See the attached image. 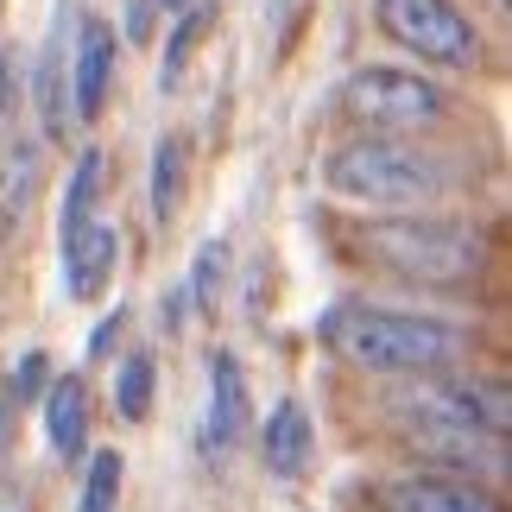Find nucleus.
<instances>
[{
  "mask_svg": "<svg viewBox=\"0 0 512 512\" xmlns=\"http://www.w3.org/2000/svg\"><path fill=\"white\" fill-rule=\"evenodd\" d=\"M323 190L361 209H430L462 190L456 159L424 152L399 133H354L336 152H323Z\"/></svg>",
  "mask_w": 512,
  "mask_h": 512,
  "instance_id": "nucleus-1",
  "label": "nucleus"
},
{
  "mask_svg": "<svg viewBox=\"0 0 512 512\" xmlns=\"http://www.w3.org/2000/svg\"><path fill=\"white\" fill-rule=\"evenodd\" d=\"M361 253L405 285L462 291L487 272L494 241H487L475 222H449V215H424V209H392V215H373L361 228Z\"/></svg>",
  "mask_w": 512,
  "mask_h": 512,
  "instance_id": "nucleus-2",
  "label": "nucleus"
},
{
  "mask_svg": "<svg viewBox=\"0 0 512 512\" xmlns=\"http://www.w3.org/2000/svg\"><path fill=\"white\" fill-rule=\"evenodd\" d=\"M323 342L367 373H411V380L449 373L468 354V336L456 323L418 317V310H386V304H336L323 317Z\"/></svg>",
  "mask_w": 512,
  "mask_h": 512,
  "instance_id": "nucleus-3",
  "label": "nucleus"
},
{
  "mask_svg": "<svg viewBox=\"0 0 512 512\" xmlns=\"http://www.w3.org/2000/svg\"><path fill=\"white\" fill-rule=\"evenodd\" d=\"M342 114L367 133H424L449 121V95L430 76L392 70V64H367L342 83Z\"/></svg>",
  "mask_w": 512,
  "mask_h": 512,
  "instance_id": "nucleus-4",
  "label": "nucleus"
},
{
  "mask_svg": "<svg viewBox=\"0 0 512 512\" xmlns=\"http://www.w3.org/2000/svg\"><path fill=\"white\" fill-rule=\"evenodd\" d=\"M373 19L399 51L424 57L443 70H475L481 64V32L456 0H373Z\"/></svg>",
  "mask_w": 512,
  "mask_h": 512,
  "instance_id": "nucleus-5",
  "label": "nucleus"
},
{
  "mask_svg": "<svg viewBox=\"0 0 512 512\" xmlns=\"http://www.w3.org/2000/svg\"><path fill=\"white\" fill-rule=\"evenodd\" d=\"M380 512H506L494 487H481L475 475H405V481H380L373 487Z\"/></svg>",
  "mask_w": 512,
  "mask_h": 512,
  "instance_id": "nucleus-6",
  "label": "nucleus"
},
{
  "mask_svg": "<svg viewBox=\"0 0 512 512\" xmlns=\"http://www.w3.org/2000/svg\"><path fill=\"white\" fill-rule=\"evenodd\" d=\"M108 83H114V26L83 19L76 51H70V114H76V121H102Z\"/></svg>",
  "mask_w": 512,
  "mask_h": 512,
  "instance_id": "nucleus-7",
  "label": "nucleus"
},
{
  "mask_svg": "<svg viewBox=\"0 0 512 512\" xmlns=\"http://www.w3.org/2000/svg\"><path fill=\"white\" fill-rule=\"evenodd\" d=\"M253 424V405H247V380H241V361L234 354H215L209 361V418H203V449L209 456H234Z\"/></svg>",
  "mask_w": 512,
  "mask_h": 512,
  "instance_id": "nucleus-8",
  "label": "nucleus"
},
{
  "mask_svg": "<svg viewBox=\"0 0 512 512\" xmlns=\"http://www.w3.org/2000/svg\"><path fill=\"white\" fill-rule=\"evenodd\" d=\"M45 190V146L38 140H0V241H13L38 209Z\"/></svg>",
  "mask_w": 512,
  "mask_h": 512,
  "instance_id": "nucleus-9",
  "label": "nucleus"
},
{
  "mask_svg": "<svg viewBox=\"0 0 512 512\" xmlns=\"http://www.w3.org/2000/svg\"><path fill=\"white\" fill-rule=\"evenodd\" d=\"M114 253H121V234H114L102 215L95 222H83L64 241V291L76 304H89V298H102V285H108V272H114Z\"/></svg>",
  "mask_w": 512,
  "mask_h": 512,
  "instance_id": "nucleus-10",
  "label": "nucleus"
},
{
  "mask_svg": "<svg viewBox=\"0 0 512 512\" xmlns=\"http://www.w3.org/2000/svg\"><path fill=\"white\" fill-rule=\"evenodd\" d=\"M32 95H38V121H45V133L57 140V133L70 127V26H64V13H57V26L45 32Z\"/></svg>",
  "mask_w": 512,
  "mask_h": 512,
  "instance_id": "nucleus-11",
  "label": "nucleus"
},
{
  "mask_svg": "<svg viewBox=\"0 0 512 512\" xmlns=\"http://www.w3.org/2000/svg\"><path fill=\"white\" fill-rule=\"evenodd\" d=\"M266 468L279 481H298L304 468H310V411L298 399H279L272 405V424H266Z\"/></svg>",
  "mask_w": 512,
  "mask_h": 512,
  "instance_id": "nucleus-12",
  "label": "nucleus"
},
{
  "mask_svg": "<svg viewBox=\"0 0 512 512\" xmlns=\"http://www.w3.org/2000/svg\"><path fill=\"white\" fill-rule=\"evenodd\" d=\"M45 437H51V449L57 456H83V443H89V386L76 380H57L51 386V399H45Z\"/></svg>",
  "mask_w": 512,
  "mask_h": 512,
  "instance_id": "nucleus-13",
  "label": "nucleus"
},
{
  "mask_svg": "<svg viewBox=\"0 0 512 512\" xmlns=\"http://www.w3.org/2000/svg\"><path fill=\"white\" fill-rule=\"evenodd\" d=\"M209 26H215V7H209V0H190V7H177V19H171V45H165V64H159V83H165V89L184 83V70H190V57L203 51Z\"/></svg>",
  "mask_w": 512,
  "mask_h": 512,
  "instance_id": "nucleus-14",
  "label": "nucleus"
},
{
  "mask_svg": "<svg viewBox=\"0 0 512 512\" xmlns=\"http://www.w3.org/2000/svg\"><path fill=\"white\" fill-rule=\"evenodd\" d=\"M184 177H190V146L177 140V133H165V140L152 146V215H159V222H171L177 203H184Z\"/></svg>",
  "mask_w": 512,
  "mask_h": 512,
  "instance_id": "nucleus-15",
  "label": "nucleus"
},
{
  "mask_svg": "<svg viewBox=\"0 0 512 512\" xmlns=\"http://www.w3.org/2000/svg\"><path fill=\"white\" fill-rule=\"evenodd\" d=\"M102 177H108V159L102 152H83L70 171V196H64V241L83 222H95V203H102Z\"/></svg>",
  "mask_w": 512,
  "mask_h": 512,
  "instance_id": "nucleus-16",
  "label": "nucleus"
},
{
  "mask_svg": "<svg viewBox=\"0 0 512 512\" xmlns=\"http://www.w3.org/2000/svg\"><path fill=\"white\" fill-rule=\"evenodd\" d=\"M114 411L127 424H140L152 411V354H127L121 361V380H114Z\"/></svg>",
  "mask_w": 512,
  "mask_h": 512,
  "instance_id": "nucleus-17",
  "label": "nucleus"
},
{
  "mask_svg": "<svg viewBox=\"0 0 512 512\" xmlns=\"http://www.w3.org/2000/svg\"><path fill=\"white\" fill-rule=\"evenodd\" d=\"M121 475H127L121 449H95V462H89V481H83V500H76V512H108L114 500H121Z\"/></svg>",
  "mask_w": 512,
  "mask_h": 512,
  "instance_id": "nucleus-18",
  "label": "nucleus"
},
{
  "mask_svg": "<svg viewBox=\"0 0 512 512\" xmlns=\"http://www.w3.org/2000/svg\"><path fill=\"white\" fill-rule=\"evenodd\" d=\"M222 279H228V241H209L203 253H196V272H190L196 310H215V304H222Z\"/></svg>",
  "mask_w": 512,
  "mask_h": 512,
  "instance_id": "nucleus-19",
  "label": "nucleus"
},
{
  "mask_svg": "<svg viewBox=\"0 0 512 512\" xmlns=\"http://www.w3.org/2000/svg\"><path fill=\"white\" fill-rule=\"evenodd\" d=\"M38 380H45V354H26V361L13 367V380H7V399H38Z\"/></svg>",
  "mask_w": 512,
  "mask_h": 512,
  "instance_id": "nucleus-20",
  "label": "nucleus"
},
{
  "mask_svg": "<svg viewBox=\"0 0 512 512\" xmlns=\"http://www.w3.org/2000/svg\"><path fill=\"white\" fill-rule=\"evenodd\" d=\"M266 13H272L279 45H291V32H298V19H304V0H266Z\"/></svg>",
  "mask_w": 512,
  "mask_h": 512,
  "instance_id": "nucleus-21",
  "label": "nucleus"
},
{
  "mask_svg": "<svg viewBox=\"0 0 512 512\" xmlns=\"http://www.w3.org/2000/svg\"><path fill=\"white\" fill-rule=\"evenodd\" d=\"M121 329H127V310H108V317H102V329H95V342H89V354H95V361H102V354H114V336H121Z\"/></svg>",
  "mask_w": 512,
  "mask_h": 512,
  "instance_id": "nucleus-22",
  "label": "nucleus"
},
{
  "mask_svg": "<svg viewBox=\"0 0 512 512\" xmlns=\"http://www.w3.org/2000/svg\"><path fill=\"white\" fill-rule=\"evenodd\" d=\"M146 26H152V0H133V19H127V32H133V38H146Z\"/></svg>",
  "mask_w": 512,
  "mask_h": 512,
  "instance_id": "nucleus-23",
  "label": "nucleus"
},
{
  "mask_svg": "<svg viewBox=\"0 0 512 512\" xmlns=\"http://www.w3.org/2000/svg\"><path fill=\"white\" fill-rule=\"evenodd\" d=\"M7 102H13V64H7V51H0V114H7Z\"/></svg>",
  "mask_w": 512,
  "mask_h": 512,
  "instance_id": "nucleus-24",
  "label": "nucleus"
},
{
  "mask_svg": "<svg viewBox=\"0 0 512 512\" xmlns=\"http://www.w3.org/2000/svg\"><path fill=\"white\" fill-rule=\"evenodd\" d=\"M177 7H190V0H165V13H177Z\"/></svg>",
  "mask_w": 512,
  "mask_h": 512,
  "instance_id": "nucleus-25",
  "label": "nucleus"
}]
</instances>
